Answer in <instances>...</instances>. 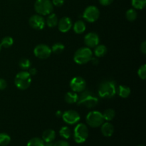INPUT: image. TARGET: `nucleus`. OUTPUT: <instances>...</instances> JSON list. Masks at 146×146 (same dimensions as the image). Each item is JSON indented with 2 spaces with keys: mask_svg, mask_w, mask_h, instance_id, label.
I'll return each instance as SVG.
<instances>
[{
  "mask_svg": "<svg viewBox=\"0 0 146 146\" xmlns=\"http://www.w3.org/2000/svg\"><path fill=\"white\" fill-rule=\"evenodd\" d=\"M98 94L101 98H111L117 94L116 83L113 80L103 81L98 86Z\"/></svg>",
  "mask_w": 146,
  "mask_h": 146,
  "instance_id": "obj_1",
  "label": "nucleus"
},
{
  "mask_svg": "<svg viewBox=\"0 0 146 146\" xmlns=\"http://www.w3.org/2000/svg\"><path fill=\"white\" fill-rule=\"evenodd\" d=\"M98 103V98L96 96V94L92 91H87L86 89L81 92L77 101V104L78 106H84L87 108H94Z\"/></svg>",
  "mask_w": 146,
  "mask_h": 146,
  "instance_id": "obj_2",
  "label": "nucleus"
},
{
  "mask_svg": "<svg viewBox=\"0 0 146 146\" xmlns=\"http://www.w3.org/2000/svg\"><path fill=\"white\" fill-rule=\"evenodd\" d=\"M93 57V52L88 47H81L75 52L74 56V60L76 64L82 65L87 64L91 61Z\"/></svg>",
  "mask_w": 146,
  "mask_h": 146,
  "instance_id": "obj_3",
  "label": "nucleus"
},
{
  "mask_svg": "<svg viewBox=\"0 0 146 146\" xmlns=\"http://www.w3.org/2000/svg\"><path fill=\"white\" fill-rule=\"evenodd\" d=\"M31 83V76L27 71L19 72L14 78L16 86L20 90H26L30 86Z\"/></svg>",
  "mask_w": 146,
  "mask_h": 146,
  "instance_id": "obj_4",
  "label": "nucleus"
},
{
  "mask_svg": "<svg viewBox=\"0 0 146 146\" xmlns=\"http://www.w3.org/2000/svg\"><path fill=\"white\" fill-rule=\"evenodd\" d=\"M34 9L39 15L47 16L52 13L54 5L50 0H36L34 3Z\"/></svg>",
  "mask_w": 146,
  "mask_h": 146,
  "instance_id": "obj_5",
  "label": "nucleus"
},
{
  "mask_svg": "<svg viewBox=\"0 0 146 146\" xmlns=\"http://www.w3.org/2000/svg\"><path fill=\"white\" fill-rule=\"evenodd\" d=\"M88 137V128L84 123H78L74 131V140L76 143H83Z\"/></svg>",
  "mask_w": 146,
  "mask_h": 146,
  "instance_id": "obj_6",
  "label": "nucleus"
},
{
  "mask_svg": "<svg viewBox=\"0 0 146 146\" xmlns=\"http://www.w3.org/2000/svg\"><path fill=\"white\" fill-rule=\"evenodd\" d=\"M86 121L89 126L92 128H98L104 123V118L102 113L98 111H94L87 114Z\"/></svg>",
  "mask_w": 146,
  "mask_h": 146,
  "instance_id": "obj_7",
  "label": "nucleus"
},
{
  "mask_svg": "<svg viewBox=\"0 0 146 146\" xmlns=\"http://www.w3.org/2000/svg\"><path fill=\"white\" fill-rule=\"evenodd\" d=\"M100 11L96 6H88L85 9L83 14V17L86 21L94 23L98 19Z\"/></svg>",
  "mask_w": 146,
  "mask_h": 146,
  "instance_id": "obj_8",
  "label": "nucleus"
},
{
  "mask_svg": "<svg viewBox=\"0 0 146 146\" xmlns=\"http://www.w3.org/2000/svg\"><path fill=\"white\" fill-rule=\"evenodd\" d=\"M51 48L46 44H38L34 49L35 56L40 59H46L51 56Z\"/></svg>",
  "mask_w": 146,
  "mask_h": 146,
  "instance_id": "obj_9",
  "label": "nucleus"
},
{
  "mask_svg": "<svg viewBox=\"0 0 146 146\" xmlns=\"http://www.w3.org/2000/svg\"><path fill=\"white\" fill-rule=\"evenodd\" d=\"M86 82L81 76H76L70 81V88L76 93H81L86 89Z\"/></svg>",
  "mask_w": 146,
  "mask_h": 146,
  "instance_id": "obj_10",
  "label": "nucleus"
},
{
  "mask_svg": "<svg viewBox=\"0 0 146 146\" xmlns=\"http://www.w3.org/2000/svg\"><path fill=\"white\" fill-rule=\"evenodd\" d=\"M62 118L64 122L69 125H74L80 121L79 113L74 110H68L62 113Z\"/></svg>",
  "mask_w": 146,
  "mask_h": 146,
  "instance_id": "obj_11",
  "label": "nucleus"
},
{
  "mask_svg": "<svg viewBox=\"0 0 146 146\" xmlns=\"http://www.w3.org/2000/svg\"><path fill=\"white\" fill-rule=\"evenodd\" d=\"M29 24L30 27L36 30H41L44 28L46 21L44 17L39 14H35L31 16L29 20Z\"/></svg>",
  "mask_w": 146,
  "mask_h": 146,
  "instance_id": "obj_12",
  "label": "nucleus"
},
{
  "mask_svg": "<svg viewBox=\"0 0 146 146\" xmlns=\"http://www.w3.org/2000/svg\"><path fill=\"white\" fill-rule=\"evenodd\" d=\"M84 43L88 48H95L99 44V36L95 32H90L84 36Z\"/></svg>",
  "mask_w": 146,
  "mask_h": 146,
  "instance_id": "obj_13",
  "label": "nucleus"
},
{
  "mask_svg": "<svg viewBox=\"0 0 146 146\" xmlns=\"http://www.w3.org/2000/svg\"><path fill=\"white\" fill-rule=\"evenodd\" d=\"M58 28L61 32L66 33L70 31L72 27V21L68 17H64L58 21Z\"/></svg>",
  "mask_w": 146,
  "mask_h": 146,
  "instance_id": "obj_14",
  "label": "nucleus"
},
{
  "mask_svg": "<svg viewBox=\"0 0 146 146\" xmlns=\"http://www.w3.org/2000/svg\"><path fill=\"white\" fill-rule=\"evenodd\" d=\"M101 131L103 135L105 137H111L114 133V126L109 122L104 123L101 125Z\"/></svg>",
  "mask_w": 146,
  "mask_h": 146,
  "instance_id": "obj_15",
  "label": "nucleus"
},
{
  "mask_svg": "<svg viewBox=\"0 0 146 146\" xmlns=\"http://www.w3.org/2000/svg\"><path fill=\"white\" fill-rule=\"evenodd\" d=\"M56 138V132L52 129H46L43 132L42 140L44 142H53Z\"/></svg>",
  "mask_w": 146,
  "mask_h": 146,
  "instance_id": "obj_16",
  "label": "nucleus"
},
{
  "mask_svg": "<svg viewBox=\"0 0 146 146\" xmlns=\"http://www.w3.org/2000/svg\"><path fill=\"white\" fill-rule=\"evenodd\" d=\"M64 100L68 104H73L77 103L78 100V96L77 93L74 91H69L67 92L64 96Z\"/></svg>",
  "mask_w": 146,
  "mask_h": 146,
  "instance_id": "obj_17",
  "label": "nucleus"
},
{
  "mask_svg": "<svg viewBox=\"0 0 146 146\" xmlns=\"http://www.w3.org/2000/svg\"><path fill=\"white\" fill-rule=\"evenodd\" d=\"M117 93L120 97L123 98H126L131 94V88L126 86L120 85L117 87Z\"/></svg>",
  "mask_w": 146,
  "mask_h": 146,
  "instance_id": "obj_18",
  "label": "nucleus"
},
{
  "mask_svg": "<svg viewBox=\"0 0 146 146\" xmlns=\"http://www.w3.org/2000/svg\"><path fill=\"white\" fill-rule=\"evenodd\" d=\"M58 17H57L56 14H48V17L46 18V24L50 28H54L58 24Z\"/></svg>",
  "mask_w": 146,
  "mask_h": 146,
  "instance_id": "obj_19",
  "label": "nucleus"
},
{
  "mask_svg": "<svg viewBox=\"0 0 146 146\" xmlns=\"http://www.w3.org/2000/svg\"><path fill=\"white\" fill-rule=\"evenodd\" d=\"M74 31L76 34H81L82 33H84L86 30V24L81 20H78V21H76L75 24H74Z\"/></svg>",
  "mask_w": 146,
  "mask_h": 146,
  "instance_id": "obj_20",
  "label": "nucleus"
},
{
  "mask_svg": "<svg viewBox=\"0 0 146 146\" xmlns=\"http://www.w3.org/2000/svg\"><path fill=\"white\" fill-rule=\"evenodd\" d=\"M107 48L104 44H98L95 47L94 54L96 57H103L106 54Z\"/></svg>",
  "mask_w": 146,
  "mask_h": 146,
  "instance_id": "obj_21",
  "label": "nucleus"
},
{
  "mask_svg": "<svg viewBox=\"0 0 146 146\" xmlns=\"http://www.w3.org/2000/svg\"><path fill=\"white\" fill-rule=\"evenodd\" d=\"M103 114V116H104V121H111L115 118V112L113 109H111V108H108L106 109L104 112Z\"/></svg>",
  "mask_w": 146,
  "mask_h": 146,
  "instance_id": "obj_22",
  "label": "nucleus"
},
{
  "mask_svg": "<svg viewBox=\"0 0 146 146\" xmlns=\"http://www.w3.org/2000/svg\"><path fill=\"white\" fill-rule=\"evenodd\" d=\"M27 146H44V141L42 138L34 137L28 141Z\"/></svg>",
  "mask_w": 146,
  "mask_h": 146,
  "instance_id": "obj_23",
  "label": "nucleus"
},
{
  "mask_svg": "<svg viewBox=\"0 0 146 146\" xmlns=\"http://www.w3.org/2000/svg\"><path fill=\"white\" fill-rule=\"evenodd\" d=\"M11 142V137L5 133H0V145L7 146Z\"/></svg>",
  "mask_w": 146,
  "mask_h": 146,
  "instance_id": "obj_24",
  "label": "nucleus"
},
{
  "mask_svg": "<svg viewBox=\"0 0 146 146\" xmlns=\"http://www.w3.org/2000/svg\"><path fill=\"white\" fill-rule=\"evenodd\" d=\"M131 4L135 9H143L146 5V0H131Z\"/></svg>",
  "mask_w": 146,
  "mask_h": 146,
  "instance_id": "obj_25",
  "label": "nucleus"
},
{
  "mask_svg": "<svg viewBox=\"0 0 146 146\" xmlns=\"http://www.w3.org/2000/svg\"><path fill=\"white\" fill-rule=\"evenodd\" d=\"M137 17H138V14L135 9H130L127 10L126 13H125V17L129 21H135L137 19Z\"/></svg>",
  "mask_w": 146,
  "mask_h": 146,
  "instance_id": "obj_26",
  "label": "nucleus"
},
{
  "mask_svg": "<svg viewBox=\"0 0 146 146\" xmlns=\"http://www.w3.org/2000/svg\"><path fill=\"white\" fill-rule=\"evenodd\" d=\"M64 48H65V46H64V44H61V43H56L52 46L51 49V52L54 53V54H59L64 51Z\"/></svg>",
  "mask_w": 146,
  "mask_h": 146,
  "instance_id": "obj_27",
  "label": "nucleus"
},
{
  "mask_svg": "<svg viewBox=\"0 0 146 146\" xmlns=\"http://www.w3.org/2000/svg\"><path fill=\"white\" fill-rule=\"evenodd\" d=\"M59 134L62 138L64 139H68L71 138V131L68 127L67 126H63L62 128L60 129Z\"/></svg>",
  "mask_w": 146,
  "mask_h": 146,
  "instance_id": "obj_28",
  "label": "nucleus"
},
{
  "mask_svg": "<svg viewBox=\"0 0 146 146\" xmlns=\"http://www.w3.org/2000/svg\"><path fill=\"white\" fill-rule=\"evenodd\" d=\"M13 43H14V40H13L12 37L5 36L2 38L0 44H1V47L9 48V47H11L13 45Z\"/></svg>",
  "mask_w": 146,
  "mask_h": 146,
  "instance_id": "obj_29",
  "label": "nucleus"
},
{
  "mask_svg": "<svg viewBox=\"0 0 146 146\" xmlns=\"http://www.w3.org/2000/svg\"><path fill=\"white\" fill-rule=\"evenodd\" d=\"M19 65L20 68L21 69H23L24 71L25 70L29 69V68L31 67V61H29V59L27 58H22L20 59L19 62Z\"/></svg>",
  "mask_w": 146,
  "mask_h": 146,
  "instance_id": "obj_30",
  "label": "nucleus"
},
{
  "mask_svg": "<svg viewBox=\"0 0 146 146\" xmlns=\"http://www.w3.org/2000/svg\"><path fill=\"white\" fill-rule=\"evenodd\" d=\"M138 75L140 78L142 80H145L146 78V65L143 64V65L141 66L138 70Z\"/></svg>",
  "mask_w": 146,
  "mask_h": 146,
  "instance_id": "obj_31",
  "label": "nucleus"
},
{
  "mask_svg": "<svg viewBox=\"0 0 146 146\" xmlns=\"http://www.w3.org/2000/svg\"><path fill=\"white\" fill-rule=\"evenodd\" d=\"M54 146H70V144L67 141L61 140V141H58L54 143Z\"/></svg>",
  "mask_w": 146,
  "mask_h": 146,
  "instance_id": "obj_32",
  "label": "nucleus"
},
{
  "mask_svg": "<svg viewBox=\"0 0 146 146\" xmlns=\"http://www.w3.org/2000/svg\"><path fill=\"white\" fill-rule=\"evenodd\" d=\"M64 1L65 0H52L51 2H52L53 5L55 6V7H60L64 4Z\"/></svg>",
  "mask_w": 146,
  "mask_h": 146,
  "instance_id": "obj_33",
  "label": "nucleus"
},
{
  "mask_svg": "<svg viewBox=\"0 0 146 146\" xmlns=\"http://www.w3.org/2000/svg\"><path fill=\"white\" fill-rule=\"evenodd\" d=\"M7 87V83L3 78H0V91L4 90Z\"/></svg>",
  "mask_w": 146,
  "mask_h": 146,
  "instance_id": "obj_34",
  "label": "nucleus"
},
{
  "mask_svg": "<svg viewBox=\"0 0 146 146\" xmlns=\"http://www.w3.org/2000/svg\"><path fill=\"white\" fill-rule=\"evenodd\" d=\"M99 3L103 6H109L113 1V0H98Z\"/></svg>",
  "mask_w": 146,
  "mask_h": 146,
  "instance_id": "obj_35",
  "label": "nucleus"
},
{
  "mask_svg": "<svg viewBox=\"0 0 146 146\" xmlns=\"http://www.w3.org/2000/svg\"><path fill=\"white\" fill-rule=\"evenodd\" d=\"M141 51L143 54H146V41H144L141 45Z\"/></svg>",
  "mask_w": 146,
  "mask_h": 146,
  "instance_id": "obj_36",
  "label": "nucleus"
},
{
  "mask_svg": "<svg viewBox=\"0 0 146 146\" xmlns=\"http://www.w3.org/2000/svg\"><path fill=\"white\" fill-rule=\"evenodd\" d=\"M29 74L31 76H34L36 75V74L37 73V69L36 68H29Z\"/></svg>",
  "mask_w": 146,
  "mask_h": 146,
  "instance_id": "obj_37",
  "label": "nucleus"
},
{
  "mask_svg": "<svg viewBox=\"0 0 146 146\" xmlns=\"http://www.w3.org/2000/svg\"><path fill=\"white\" fill-rule=\"evenodd\" d=\"M91 61V62H92L94 64H95V65L98 63V60L96 58H94V57H92V58H91V61Z\"/></svg>",
  "mask_w": 146,
  "mask_h": 146,
  "instance_id": "obj_38",
  "label": "nucleus"
},
{
  "mask_svg": "<svg viewBox=\"0 0 146 146\" xmlns=\"http://www.w3.org/2000/svg\"><path fill=\"white\" fill-rule=\"evenodd\" d=\"M44 146H54L53 142H44Z\"/></svg>",
  "mask_w": 146,
  "mask_h": 146,
  "instance_id": "obj_39",
  "label": "nucleus"
},
{
  "mask_svg": "<svg viewBox=\"0 0 146 146\" xmlns=\"http://www.w3.org/2000/svg\"><path fill=\"white\" fill-rule=\"evenodd\" d=\"M62 113H63L61 112V111H58L56 113V115L57 117H58V118H60V117L62 116Z\"/></svg>",
  "mask_w": 146,
  "mask_h": 146,
  "instance_id": "obj_40",
  "label": "nucleus"
},
{
  "mask_svg": "<svg viewBox=\"0 0 146 146\" xmlns=\"http://www.w3.org/2000/svg\"><path fill=\"white\" fill-rule=\"evenodd\" d=\"M1 48H2V47H1V44H0V51H1Z\"/></svg>",
  "mask_w": 146,
  "mask_h": 146,
  "instance_id": "obj_41",
  "label": "nucleus"
},
{
  "mask_svg": "<svg viewBox=\"0 0 146 146\" xmlns=\"http://www.w3.org/2000/svg\"><path fill=\"white\" fill-rule=\"evenodd\" d=\"M138 146H145L144 145H138Z\"/></svg>",
  "mask_w": 146,
  "mask_h": 146,
  "instance_id": "obj_42",
  "label": "nucleus"
}]
</instances>
